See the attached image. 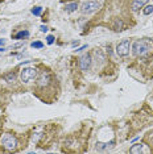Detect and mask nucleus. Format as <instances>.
Returning <instances> with one entry per match:
<instances>
[{"label":"nucleus","instance_id":"obj_16","mask_svg":"<svg viewBox=\"0 0 153 154\" xmlns=\"http://www.w3.org/2000/svg\"><path fill=\"white\" fill-rule=\"evenodd\" d=\"M41 12H42V8L41 7H34L33 9H32V13H33L34 16H40Z\"/></svg>","mask_w":153,"mask_h":154},{"label":"nucleus","instance_id":"obj_1","mask_svg":"<svg viewBox=\"0 0 153 154\" xmlns=\"http://www.w3.org/2000/svg\"><path fill=\"white\" fill-rule=\"evenodd\" d=\"M150 49V44L145 40H137V41L133 42L132 45V53L136 57H143L145 55Z\"/></svg>","mask_w":153,"mask_h":154},{"label":"nucleus","instance_id":"obj_8","mask_svg":"<svg viewBox=\"0 0 153 154\" xmlns=\"http://www.w3.org/2000/svg\"><path fill=\"white\" fill-rule=\"evenodd\" d=\"M114 145H115V141H111V142H98L95 146L96 150L99 151H103V150H108V149H111V147H114Z\"/></svg>","mask_w":153,"mask_h":154},{"label":"nucleus","instance_id":"obj_17","mask_svg":"<svg viewBox=\"0 0 153 154\" xmlns=\"http://www.w3.org/2000/svg\"><path fill=\"white\" fill-rule=\"evenodd\" d=\"M46 42H48L49 45L53 44V42H54V36H48V37H46Z\"/></svg>","mask_w":153,"mask_h":154},{"label":"nucleus","instance_id":"obj_5","mask_svg":"<svg viewBox=\"0 0 153 154\" xmlns=\"http://www.w3.org/2000/svg\"><path fill=\"white\" fill-rule=\"evenodd\" d=\"M129 49H131V42L129 40H123L120 44L116 46V54L119 57H127L129 54Z\"/></svg>","mask_w":153,"mask_h":154},{"label":"nucleus","instance_id":"obj_4","mask_svg":"<svg viewBox=\"0 0 153 154\" xmlns=\"http://www.w3.org/2000/svg\"><path fill=\"white\" fill-rule=\"evenodd\" d=\"M100 7V3L96 1V0H89V1H85L81 7V12L82 13H91L94 11H96Z\"/></svg>","mask_w":153,"mask_h":154},{"label":"nucleus","instance_id":"obj_13","mask_svg":"<svg viewBox=\"0 0 153 154\" xmlns=\"http://www.w3.org/2000/svg\"><path fill=\"white\" fill-rule=\"evenodd\" d=\"M77 8H78V3H70V4H66L65 9L67 11V12H74Z\"/></svg>","mask_w":153,"mask_h":154},{"label":"nucleus","instance_id":"obj_19","mask_svg":"<svg viewBox=\"0 0 153 154\" xmlns=\"http://www.w3.org/2000/svg\"><path fill=\"white\" fill-rule=\"evenodd\" d=\"M86 48H87V45H83V46H82V48H79L77 51H82V50H83V49H86Z\"/></svg>","mask_w":153,"mask_h":154},{"label":"nucleus","instance_id":"obj_11","mask_svg":"<svg viewBox=\"0 0 153 154\" xmlns=\"http://www.w3.org/2000/svg\"><path fill=\"white\" fill-rule=\"evenodd\" d=\"M4 79H5L8 83H12V82H15V79H16V74H15V72H8V74L4 75Z\"/></svg>","mask_w":153,"mask_h":154},{"label":"nucleus","instance_id":"obj_12","mask_svg":"<svg viewBox=\"0 0 153 154\" xmlns=\"http://www.w3.org/2000/svg\"><path fill=\"white\" fill-rule=\"evenodd\" d=\"M28 36H29V32L28 31H21V32L15 34V38H16V40H21V38H25V37H28Z\"/></svg>","mask_w":153,"mask_h":154},{"label":"nucleus","instance_id":"obj_7","mask_svg":"<svg viewBox=\"0 0 153 154\" xmlns=\"http://www.w3.org/2000/svg\"><path fill=\"white\" fill-rule=\"evenodd\" d=\"M49 82H50V76H49V74L42 71L40 74V76H38V84H40L41 87H44V86H48Z\"/></svg>","mask_w":153,"mask_h":154},{"label":"nucleus","instance_id":"obj_3","mask_svg":"<svg viewBox=\"0 0 153 154\" xmlns=\"http://www.w3.org/2000/svg\"><path fill=\"white\" fill-rule=\"evenodd\" d=\"M37 78V70L34 67H25L21 71V80L24 83H31Z\"/></svg>","mask_w":153,"mask_h":154},{"label":"nucleus","instance_id":"obj_10","mask_svg":"<svg viewBox=\"0 0 153 154\" xmlns=\"http://www.w3.org/2000/svg\"><path fill=\"white\" fill-rule=\"evenodd\" d=\"M143 151V146L140 144H136V145H133L131 149H129V153H132V154H140Z\"/></svg>","mask_w":153,"mask_h":154},{"label":"nucleus","instance_id":"obj_21","mask_svg":"<svg viewBox=\"0 0 153 154\" xmlns=\"http://www.w3.org/2000/svg\"><path fill=\"white\" fill-rule=\"evenodd\" d=\"M4 50H5V49H4V48H0V51H4Z\"/></svg>","mask_w":153,"mask_h":154},{"label":"nucleus","instance_id":"obj_15","mask_svg":"<svg viewBox=\"0 0 153 154\" xmlns=\"http://www.w3.org/2000/svg\"><path fill=\"white\" fill-rule=\"evenodd\" d=\"M31 46L32 48H34V49H41V48H44V44L40 42V41H36V42H32Z\"/></svg>","mask_w":153,"mask_h":154},{"label":"nucleus","instance_id":"obj_18","mask_svg":"<svg viewBox=\"0 0 153 154\" xmlns=\"http://www.w3.org/2000/svg\"><path fill=\"white\" fill-rule=\"evenodd\" d=\"M40 29H41V32H46V31H48V28H46V25H41Z\"/></svg>","mask_w":153,"mask_h":154},{"label":"nucleus","instance_id":"obj_2","mask_svg":"<svg viewBox=\"0 0 153 154\" xmlns=\"http://www.w3.org/2000/svg\"><path fill=\"white\" fill-rule=\"evenodd\" d=\"M1 144L7 150H15L17 147V138L13 134L7 133L1 137Z\"/></svg>","mask_w":153,"mask_h":154},{"label":"nucleus","instance_id":"obj_20","mask_svg":"<svg viewBox=\"0 0 153 154\" xmlns=\"http://www.w3.org/2000/svg\"><path fill=\"white\" fill-rule=\"evenodd\" d=\"M1 45H4V40H1V38H0V46H1Z\"/></svg>","mask_w":153,"mask_h":154},{"label":"nucleus","instance_id":"obj_9","mask_svg":"<svg viewBox=\"0 0 153 154\" xmlns=\"http://www.w3.org/2000/svg\"><path fill=\"white\" fill-rule=\"evenodd\" d=\"M146 3H148V0H133L132 1V11L133 12H137L140 8L145 7Z\"/></svg>","mask_w":153,"mask_h":154},{"label":"nucleus","instance_id":"obj_6","mask_svg":"<svg viewBox=\"0 0 153 154\" xmlns=\"http://www.w3.org/2000/svg\"><path fill=\"white\" fill-rule=\"evenodd\" d=\"M91 55L90 54H83L79 58V67H81V70H83V71H86V70H89L90 66H91Z\"/></svg>","mask_w":153,"mask_h":154},{"label":"nucleus","instance_id":"obj_14","mask_svg":"<svg viewBox=\"0 0 153 154\" xmlns=\"http://www.w3.org/2000/svg\"><path fill=\"white\" fill-rule=\"evenodd\" d=\"M143 13H144V15H150V13H153V5H152V4H150V5H145V7H144Z\"/></svg>","mask_w":153,"mask_h":154}]
</instances>
